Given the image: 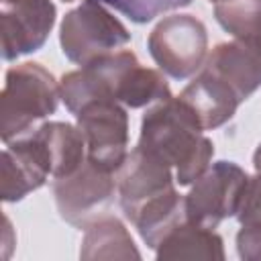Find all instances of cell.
I'll use <instances>...</instances> for the list:
<instances>
[{"label":"cell","instance_id":"6da1fadb","mask_svg":"<svg viewBox=\"0 0 261 261\" xmlns=\"http://www.w3.org/2000/svg\"><path fill=\"white\" fill-rule=\"evenodd\" d=\"M59 92L71 114L94 98H112L126 108H143L171 98L163 73L141 65L128 49H118L75 71H67L59 82Z\"/></svg>","mask_w":261,"mask_h":261},{"label":"cell","instance_id":"7a4b0ae2","mask_svg":"<svg viewBox=\"0 0 261 261\" xmlns=\"http://www.w3.org/2000/svg\"><path fill=\"white\" fill-rule=\"evenodd\" d=\"M137 147L171 165L179 186H192L210 167L214 155L212 141L179 96L147 108Z\"/></svg>","mask_w":261,"mask_h":261},{"label":"cell","instance_id":"3957f363","mask_svg":"<svg viewBox=\"0 0 261 261\" xmlns=\"http://www.w3.org/2000/svg\"><path fill=\"white\" fill-rule=\"evenodd\" d=\"M59 82L41 63H20L6 71L2 88L0 137L4 143L31 135L57 110Z\"/></svg>","mask_w":261,"mask_h":261},{"label":"cell","instance_id":"277c9868","mask_svg":"<svg viewBox=\"0 0 261 261\" xmlns=\"http://www.w3.org/2000/svg\"><path fill=\"white\" fill-rule=\"evenodd\" d=\"M128 43V29L108 12L100 0H82L80 6L63 16L59 27L61 51L80 67L114 53Z\"/></svg>","mask_w":261,"mask_h":261},{"label":"cell","instance_id":"5b68a950","mask_svg":"<svg viewBox=\"0 0 261 261\" xmlns=\"http://www.w3.org/2000/svg\"><path fill=\"white\" fill-rule=\"evenodd\" d=\"M147 49L163 73L186 80L198 73L208 57V31L192 14H171L149 33Z\"/></svg>","mask_w":261,"mask_h":261},{"label":"cell","instance_id":"8992f818","mask_svg":"<svg viewBox=\"0 0 261 261\" xmlns=\"http://www.w3.org/2000/svg\"><path fill=\"white\" fill-rule=\"evenodd\" d=\"M116 194V173L100 167L88 157L73 173L53 179L57 212L75 228H86L96 218L108 214Z\"/></svg>","mask_w":261,"mask_h":261},{"label":"cell","instance_id":"52a82bcc","mask_svg":"<svg viewBox=\"0 0 261 261\" xmlns=\"http://www.w3.org/2000/svg\"><path fill=\"white\" fill-rule=\"evenodd\" d=\"M86 141V157L108 171H118L128 155V114L112 98H94L75 112Z\"/></svg>","mask_w":261,"mask_h":261},{"label":"cell","instance_id":"ba28073f","mask_svg":"<svg viewBox=\"0 0 261 261\" xmlns=\"http://www.w3.org/2000/svg\"><path fill=\"white\" fill-rule=\"evenodd\" d=\"M249 175L232 161H216L192 184L184 196L190 222L216 228L222 220L237 216Z\"/></svg>","mask_w":261,"mask_h":261},{"label":"cell","instance_id":"9c48e42d","mask_svg":"<svg viewBox=\"0 0 261 261\" xmlns=\"http://www.w3.org/2000/svg\"><path fill=\"white\" fill-rule=\"evenodd\" d=\"M51 0H0L2 59L14 61L39 51L55 24Z\"/></svg>","mask_w":261,"mask_h":261},{"label":"cell","instance_id":"30bf717a","mask_svg":"<svg viewBox=\"0 0 261 261\" xmlns=\"http://www.w3.org/2000/svg\"><path fill=\"white\" fill-rule=\"evenodd\" d=\"M173 181H175V171L171 165L135 147L126 155L120 169L116 171L118 202L124 212V218L130 220V216L145 202L173 190L175 188Z\"/></svg>","mask_w":261,"mask_h":261},{"label":"cell","instance_id":"8fae6325","mask_svg":"<svg viewBox=\"0 0 261 261\" xmlns=\"http://www.w3.org/2000/svg\"><path fill=\"white\" fill-rule=\"evenodd\" d=\"M222 82L241 102L261 88V39H234L218 43L202 69Z\"/></svg>","mask_w":261,"mask_h":261},{"label":"cell","instance_id":"7c38bea8","mask_svg":"<svg viewBox=\"0 0 261 261\" xmlns=\"http://www.w3.org/2000/svg\"><path fill=\"white\" fill-rule=\"evenodd\" d=\"M49 177L51 169L29 135L4 143L0 175V196L4 202H20L31 192L43 188Z\"/></svg>","mask_w":261,"mask_h":261},{"label":"cell","instance_id":"4fadbf2b","mask_svg":"<svg viewBox=\"0 0 261 261\" xmlns=\"http://www.w3.org/2000/svg\"><path fill=\"white\" fill-rule=\"evenodd\" d=\"M29 137L45 155L53 179L73 173L86 159L84 135L69 122H43Z\"/></svg>","mask_w":261,"mask_h":261},{"label":"cell","instance_id":"5bb4252c","mask_svg":"<svg viewBox=\"0 0 261 261\" xmlns=\"http://www.w3.org/2000/svg\"><path fill=\"white\" fill-rule=\"evenodd\" d=\"M179 98L192 108L204 130L222 126L241 106V100L222 82L204 71H198V75L181 90Z\"/></svg>","mask_w":261,"mask_h":261},{"label":"cell","instance_id":"9a60e30c","mask_svg":"<svg viewBox=\"0 0 261 261\" xmlns=\"http://www.w3.org/2000/svg\"><path fill=\"white\" fill-rule=\"evenodd\" d=\"M80 259H141L130 232L116 216L104 214L84 228V239L80 245Z\"/></svg>","mask_w":261,"mask_h":261},{"label":"cell","instance_id":"2e32d148","mask_svg":"<svg viewBox=\"0 0 261 261\" xmlns=\"http://www.w3.org/2000/svg\"><path fill=\"white\" fill-rule=\"evenodd\" d=\"M157 259H206L222 261L224 243L214 228L184 220L155 249Z\"/></svg>","mask_w":261,"mask_h":261},{"label":"cell","instance_id":"e0dca14e","mask_svg":"<svg viewBox=\"0 0 261 261\" xmlns=\"http://www.w3.org/2000/svg\"><path fill=\"white\" fill-rule=\"evenodd\" d=\"M184 220H188L186 204L175 188L151 198L130 216L133 226L149 249H157L159 243Z\"/></svg>","mask_w":261,"mask_h":261},{"label":"cell","instance_id":"ac0fdd59","mask_svg":"<svg viewBox=\"0 0 261 261\" xmlns=\"http://www.w3.org/2000/svg\"><path fill=\"white\" fill-rule=\"evenodd\" d=\"M214 18L234 39H261V0L218 2Z\"/></svg>","mask_w":261,"mask_h":261},{"label":"cell","instance_id":"d6986e66","mask_svg":"<svg viewBox=\"0 0 261 261\" xmlns=\"http://www.w3.org/2000/svg\"><path fill=\"white\" fill-rule=\"evenodd\" d=\"M137 24H147L163 12L190 6L192 0H100Z\"/></svg>","mask_w":261,"mask_h":261},{"label":"cell","instance_id":"ffe728a7","mask_svg":"<svg viewBox=\"0 0 261 261\" xmlns=\"http://www.w3.org/2000/svg\"><path fill=\"white\" fill-rule=\"evenodd\" d=\"M237 218L241 224H261V173L247 179Z\"/></svg>","mask_w":261,"mask_h":261},{"label":"cell","instance_id":"44dd1931","mask_svg":"<svg viewBox=\"0 0 261 261\" xmlns=\"http://www.w3.org/2000/svg\"><path fill=\"white\" fill-rule=\"evenodd\" d=\"M237 253L245 261H261V224H241L237 232Z\"/></svg>","mask_w":261,"mask_h":261},{"label":"cell","instance_id":"7402d4cb","mask_svg":"<svg viewBox=\"0 0 261 261\" xmlns=\"http://www.w3.org/2000/svg\"><path fill=\"white\" fill-rule=\"evenodd\" d=\"M10 234H12V226H10V220H8V216H4V241H2V245H6V249H4V259H8L10 257Z\"/></svg>","mask_w":261,"mask_h":261},{"label":"cell","instance_id":"603a6c76","mask_svg":"<svg viewBox=\"0 0 261 261\" xmlns=\"http://www.w3.org/2000/svg\"><path fill=\"white\" fill-rule=\"evenodd\" d=\"M253 167H255V173H261V143L253 153Z\"/></svg>","mask_w":261,"mask_h":261},{"label":"cell","instance_id":"cb8c5ba5","mask_svg":"<svg viewBox=\"0 0 261 261\" xmlns=\"http://www.w3.org/2000/svg\"><path fill=\"white\" fill-rule=\"evenodd\" d=\"M208 2H212V4H218V2H226V0H208Z\"/></svg>","mask_w":261,"mask_h":261},{"label":"cell","instance_id":"d4e9b609","mask_svg":"<svg viewBox=\"0 0 261 261\" xmlns=\"http://www.w3.org/2000/svg\"><path fill=\"white\" fill-rule=\"evenodd\" d=\"M61 2H73V0H61Z\"/></svg>","mask_w":261,"mask_h":261}]
</instances>
